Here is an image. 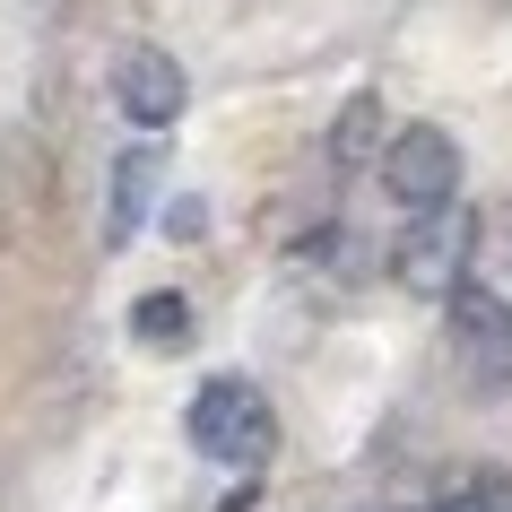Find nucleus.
<instances>
[{
    "label": "nucleus",
    "instance_id": "nucleus-1",
    "mask_svg": "<svg viewBox=\"0 0 512 512\" xmlns=\"http://www.w3.org/2000/svg\"><path fill=\"white\" fill-rule=\"evenodd\" d=\"M191 443L209 460H226V469H261L270 460V443H278V417H270V400L252 391L243 374H209L200 391H191Z\"/></svg>",
    "mask_w": 512,
    "mask_h": 512
},
{
    "label": "nucleus",
    "instance_id": "nucleus-2",
    "mask_svg": "<svg viewBox=\"0 0 512 512\" xmlns=\"http://www.w3.org/2000/svg\"><path fill=\"white\" fill-rule=\"evenodd\" d=\"M382 191H391L408 217L452 209V200H460V148H452V131H434V122L391 131V148H382Z\"/></svg>",
    "mask_w": 512,
    "mask_h": 512
},
{
    "label": "nucleus",
    "instance_id": "nucleus-3",
    "mask_svg": "<svg viewBox=\"0 0 512 512\" xmlns=\"http://www.w3.org/2000/svg\"><path fill=\"white\" fill-rule=\"evenodd\" d=\"M469 243H478V217L452 200V209H434V217H408V235H400V252H391V270H400V287L452 304L460 287H469Z\"/></svg>",
    "mask_w": 512,
    "mask_h": 512
},
{
    "label": "nucleus",
    "instance_id": "nucleus-4",
    "mask_svg": "<svg viewBox=\"0 0 512 512\" xmlns=\"http://www.w3.org/2000/svg\"><path fill=\"white\" fill-rule=\"evenodd\" d=\"M113 105L131 113L139 131H165V122H183V105H191L183 61L157 53V44H131V53L113 61Z\"/></svg>",
    "mask_w": 512,
    "mask_h": 512
},
{
    "label": "nucleus",
    "instance_id": "nucleus-5",
    "mask_svg": "<svg viewBox=\"0 0 512 512\" xmlns=\"http://www.w3.org/2000/svg\"><path fill=\"white\" fill-rule=\"evenodd\" d=\"M452 348L478 382H512V304L486 296V287H460L452 296Z\"/></svg>",
    "mask_w": 512,
    "mask_h": 512
},
{
    "label": "nucleus",
    "instance_id": "nucleus-6",
    "mask_svg": "<svg viewBox=\"0 0 512 512\" xmlns=\"http://www.w3.org/2000/svg\"><path fill=\"white\" fill-rule=\"evenodd\" d=\"M157 148H131V157L113 165V200H105V243H131L139 217H148V200H157Z\"/></svg>",
    "mask_w": 512,
    "mask_h": 512
},
{
    "label": "nucleus",
    "instance_id": "nucleus-7",
    "mask_svg": "<svg viewBox=\"0 0 512 512\" xmlns=\"http://www.w3.org/2000/svg\"><path fill=\"white\" fill-rule=\"evenodd\" d=\"M131 330L148 339V348H183V339H191V304L174 296V287H157V296L131 304Z\"/></svg>",
    "mask_w": 512,
    "mask_h": 512
},
{
    "label": "nucleus",
    "instance_id": "nucleus-8",
    "mask_svg": "<svg viewBox=\"0 0 512 512\" xmlns=\"http://www.w3.org/2000/svg\"><path fill=\"white\" fill-rule=\"evenodd\" d=\"M434 512H512V478L504 469H469L460 486H443V504Z\"/></svg>",
    "mask_w": 512,
    "mask_h": 512
},
{
    "label": "nucleus",
    "instance_id": "nucleus-9",
    "mask_svg": "<svg viewBox=\"0 0 512 512\" xmlns=\"http://www.w3.org/2000/svg\"><path fill=\"white\" fill-rule=\"evenodd\" d=\"M365 139H374V96H356V105H348L339 139H330V157H365Z\"/></svg>",
    "mask_w": 512,
    "mask_h": 512
}]
</instances>
